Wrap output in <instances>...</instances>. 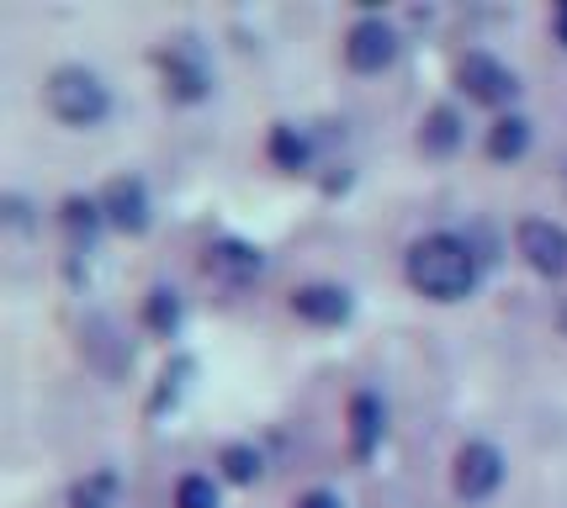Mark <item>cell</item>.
I'll use <instances>...</instances> for the list:
<instances>
[{
    "label": "cell",
    "instance_id": "cell-1",
    "mask_svg": "<svg viewBox=\"0 0 567 508\" xmlns=\"http://www.w3.org/2000/svg\"><path fill=\"white\" fill-rule=\"evenodd\" d=\"M409 281L435 302H456L477 287V255L456 234H430L409 249Z\"/></svg>",
    "mask_w": 567,
    "mask_h": 508
},
{
    "label": "cell",
    "instance_id": "cell-2",
    "mask_svg": "<svg viewBox=\"0 0 567 508\" xmlns=\"http://www.w3.org/2000/svg\"><path fill=\"white\" fill-rule=\"evenodd\" d=\"M106 85H101V74L80 70V64H64V70L49 74V112L59 122H70V127H96L106 117Z\"/></svg>",
    "mask_w": 567,
    "mask_h": 508
},
{
    "label": "cell",
    "instance_id": "cell-3",
    "mask_svg": "<svg viewBox=\"0 0 567 508\" xmlns=\"http://www.w3.org/2000/svg\"><path fill=\"white\" fill-rule=\"evenodd\" d=\"M398 59V32L382 17H361V22L346 32V64L361 74H377L388 70Z\"/></svg>",
    "mask_w": 567,
    "mask_h": 508
},
{
    "label": "cell",
    "instance_id": "cell-4",
    "mask_svg": "<svg viewBox=\"0 0 567 508\" xmlns=\"http://www.w3.org/2000/svg\"><path fill=\"white\" fill-rule=\"evenodd\" d=\"M456 80H462V91L472 101H483V106H504V101L519 91L515 70H504L494 53H467L462 64H456Z\"/></svg>",
    "mask_w": 567,
    "mask_h": 508
},
{
    "label": "cell",
    "instance_id": "cell-5",
    "mask_svg": "<svg viewBox=\"0 0 567 508\" xmlns=\"http://www.w3.org/2000/svg\"><path fill=\"white\" fill-rule=\"evenodd\" d=\"M515 243L530 270H542V276H563L567 270V228H557L551 218H525Z\"/></svg>",
    "mask_w": 567,
    "mask_h": 508
},
{
    "label": "cell",
    "instance_id": "cell-6",
    "mask_svg": "<svg viewBox=\"0 0 567 508\" xmlns=\"http://www.w3.org/2000/svg\"><path fill=\"white\" fill-rule=\"evenodd\" d=\"M159 70H165V96H175V101H202L207 85H213L197 43H171V49L159 53Z\"/></svg>",
    "mask_w": 567,
    "mask_h": 508
},
{
    "label": "cell",
    "instance_id": "cell-7",
    "mask_svg": "<svg viewBox=\"0 0 567 508\" xmlns=\"http://www.w3.org/2000/svg\"><path fill=\"white\" fill-rule=\"evenodd\" d=\"M451 483L462 498H488L498 483H504V456H498L494 445H483V439H472L456 450V471H451Z\"/></svg>",
    "mask_w": 567,
    "mask_h": 508
},
{
    "label": "cell",
    "instance_id": "cell-8",
    "mask_svg": "<svg viewBox=\"0 0 567 508\" xmlns=\"http://www.w3.org/2000/svg\"><path fill=\"white\" fill-rule=\"evenodd\" d=\"M101 212L112 228H123V234H144L148 228V191L144 180H133V175H117L106 191H101Z\"/></svg>",
    "mask_w": 567,
    "mask_h": 508
},
{
    "label": "cell",
    "instance_id": "cell-9",
    "mask_svg": "<svg viewBox=\"0 0 567 508\" xmlns=\"http://www.w3.org/2000/svg\"><path fill=\"white\" fill-rule=\"evenodd\" d=\"M292 313L302 323H319V329H334L350 318V291L346 287H329V281H313V287H297L292 291Z\"/></svg>",
    "mask_w": 567,
    "mask_h": 508
},
{
    "label": "cell",
    "instance_id": "cell-10",
    "mask_svg": "<svg viewBox=\"0 0 567 508\" xmlns=\"http://www.w3.org/2000/svg\"><path fill=\"white\" fill-rule=\"evenodd\" d=\"M377 445H382V403L371 392H355L350 397V450L371 456Z\"/></svg>",
    "mask_w": 567,
    "mask_h": 508
},
{
    "label": "cell",
    "instance_id": "cell-11",
    "mask_svg": "<svg viewBox=\"0 0 567 508\" xmlns=\"http://www.w3.org/2000/svg\"><path fill=\"white\" fill-rule=\"evenodd\" d=\"M266 154H271L276 169H292L297 175V169H308V159H313V144H308V133H297L292 122H276Z\"/></svg>",
    "mask_w": 567,
    "mask_h": 508
},
{
    "label": "cell",
    "instance_id": "cell-12",
    "mask_svg": "<svg viewBox=\"0 0 567 508\" xmlns=\"http://www.w3.org/2000/svg\"><path fill=\"white\" fill-rule=\"evenodd\" d=\"M207 270H218L228 281H245V276L260 270V249H249V243H239V239H223L207 249Z\"/></svg>",
    "mask_w": 567,
    "mask_h": 508
},
{
    "label": "cell",
    "instance_id": "cell-13",
    "mask_svg": "<svg viewBox=\"0 0 567 508\" xmlns=\"http://www.w3.org/2000/svg\"><path fill=\"white\" fill-rule=\"evenodd\" d=\"M456 144H462V117H456L451 106L424 112V122H420V148L424 154H451Z\"/></svg>",
    "mask_w": 567,
    "mask_h": 508
},
{
    "label": "cell",
    "instance_id": "cell-14",
    "mask_svg": "<svg viewBox=\"0 0 567 508\" xmlns=\"http://www.w3.org/2000/svg\"><path fill=\"white\" fill-rule=\"evenodd\" d=\"M525 148H530V122L525 117H498L488 127V154L494 159H519Z\"/></svg>",
    "mask_w": 567,
    "mask_h": 508
},
{
    "label": "cell",
    "instance_id": "cell-15",
    "mask_svg": "<svg viewBox=\"0 0 567 508\" xmlns=\"http://www.w3.org/2000/svg\"><path fill=\"white\" fill-rule=\"evenodd\" d=\"M144 323L154 334H175V329H181V297L165 287H154L144 297Z\"/></svg>",
    "mask_w": 567,
    "mask_h": 508
},
{
    "label": "cell",
    "instance_id": "cell-16",
    "mask_svg": "<svg viewBox=\"0 0 567 508\" xmlns=\"http://www.w3.org/2000/svg\"><path fill=\"white\" fill-rule=\"evenodd\" d=\"M218 466H223V477H228V483L245 487V483L260 477V450H255V445H223Z\"/></svg>",
    "mask_w": 567,
    "mask_h": 508
},
{
    "label": "cell",
    "instance_id": "cell-17",
    "mask_svg": "<svg viewBox=\"0 0 567 508\" xmlns=\"http://www.w3.org/2000/svg\"><path fill=\"white\" fill-rule=\"evenodd\" d=\"M59 218H64V228H70V234H85V239H91L101 222H106V212H101V201H91V196H70Z\"/></svg>",
    "mask_w": 567,
    "mask_h": 508
},
{
    "label": "cell",
    "instance_id": "cell-18",
    "mask_svg": "<svg viewBox=\"0 0 567 508\" xmlns=\"http://www.w3.org/2000/svg\"><path fill=\"white\" fill-rule=\"evenodd\" d=\"M175 508H218V487H213V477H181V487H175Z\"/></svg>",
    "mask_w": 567,
    "mask_h": 508
},
{
    "label": "cell",
    "instance_id": "cell-19",
    "mask_svg": "<svg viewBox=\"0 0 567 508\" xmlns=\"http://www.w3.org/2000/svg\"><path fill=\"white\" fill-rule=\"evenodd\" d=\"M74 508H106L112 504V471H101V477H91V483L74 487Z\"/></svg>",
    "mask_w": 567,
    "mask_h": 508
},
{
    "label": "cell",
    "instance_id": "cell-20",
    "mask_svg": "<svg viewBox=\"0 0 567 508\" xmlns=\"http://www.w3.org/2000/svg\"><path fill=\"white\" fill-rule=\"evenodd\" d=\"M297 508H340L334 493H308V498H297Z\"/></svg>",
    "mask_w": 567,
    "mask_h": 508
},
{
    "label": "cell",
    "instance_id": "cell-21",
    "mask_svg": "<svg viewBox=\"0 0 567 508\" xmlns=\"http://www.w3.org/2000/svg\"><path fill=\"white\" fill-rule=\"evenodd\" d=\"M551 32H557V43H563V49H567V0H563V6H557V17H551Z\"/></svg>",
    "mask_w": 567,
    "mask_h": 508
}]
</instances>
